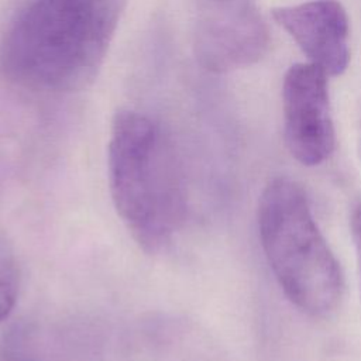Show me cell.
Segmentation results:
<instances>
[{"instance_id": "obj_2", "label": "cell", "mask_w": 361, "mask_h": 361, "mask_svg": "<svg viewBox=\"0 0 361 361\" xmlns=\"http://www.w3.org/2000/svg\"><path fill=\"white\" fill-rule=\"evenodd\" d=\"M107 171L113 204L131 237L147 252L161 250L179 223L182 192L171 151L149 117L114 114Z\"/></svg>"}, {"instance_id": "obj_3", "label": "cell", "mask_w": 361, "mask_h": 361, "mask_svg": "<svg viewBox=\"0 0 361 361\" xmlns=\"http://www.w3.org/2000/svg\"><path fill=\"white\" fill-rule=\"evenodd\" d=\"M257 219L264 254L289 302L314 317L331 313L343 295V275L302 186L288 178L269 180Z\"/></svg>"}, {"instance_id": "obj_4", "label": "cell", "mask_w": 361, "mask_h": 361, "mask_svg": "<svg viewBox=\"0 0 361 361\" xmlns=\"http://www.w3.org/2000/svg\"><path fill=\"white\" fill-rule=\"evenodd\" d=\"M193 52L212 73H227L258 62L269 35L255 0H193Z\"/></svg>"}, {"instance_id": "obj_5", "label": "cell", "mask_w": 361, "mask_h": 361, "mask_svg": "<svg viewBox=\"0 0 361 361\" xmlns=\"http://www.w3.org/2000/svg\"><path fill=\"white\" fill-rule=\"evenodd\" d=\"M282 106L290 155L306 166L324 162L336 145L327 75L310 62L292 65L283 78Z\"/></svg>"}, {"instance_id": "obj_8", "label": "cell", "mask_w": 361, "mask_h": 361, "mask_svg": "<svg viewBox=\"0 0 361 361\" xmlns=\"http://www.w3.org/2000/svg\"><path fill=\"white\" fill-rule=\"evenodd\" d=\"M351 237L355 247L357 264H358V275H360V290H361V203L354 209L350 220Z\"/></svg>"}, {"instance_id": "obj_6", "label": "cell", "mask_w": 361, "mask_h": 361, "mask_svg": "<svg viewBox=\"0 0 361 361\" xmlns=\"http://www.w3.org/2000/svg\"><path fill=\"white\" fill-rule=\"evenodd\" d=\"M272 17L310 63L327 76L341 75L350 61L348 17L337 0H310L272 10Z\"/></svg>"}, {"instance_id": "obj_1", "label": "cell", "mask_w": 361, "mask_h": 361, "mask_svg": "<svg viewBox=\"0 0 361 361\" xmlns=\"http://www.w3.org/2000/svg\"><path fill=\"white\" fill-rule=\"evenodd\" d=\"M128 0H30L0 42V72L38 93L90 86L107 56Z\"/></svg>"}, {"instance_id": "obj_7", "label": "cell", "mask_w": 361, "mask_h": 361, "mask_svg": "<svg viewBox=\"0 0 361 361\" xmlns=\"http://www.w3.org/2000/svg\"><path fill=\"white\" fill-rule=\"evenodd\" d=\"M20 272L11 251L0 244V322L7 319L17 302Z\"/></svg>"}]
</instances>
